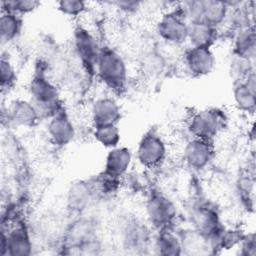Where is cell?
I'll use <instances>...</instances> for the list:
<instances>
[{"instance_id":"obj_29","label":"cell","mask_w":256,"mask_h":256,"mask_svg":"<svg viewBox=\"0 0 256 256\" xmlns=\"http://www.w3.org/2000/svg\"><path fill=\"white\" fill-rule=\"evenodd\" d=\"M112 4L116 5V8H118L119 10H122L126 13L135 12L141 6V3L136 2V1H118V2H114Z\"/></svg>"},{"instance_id":"obj_5","label":"cell","mask_w":256,"mask_h":256,"mask_svg":"<svg viewBox=\"0 0 256 256\" xmlns=\"http://www.w3.org/2000/svg\"><path fill=\"white\" fill-rule=\"evenodd\" d=\"M189 22L179 3L175 7L164 11L155 23L158 38L170 46H183L188 39Z\"/></svg>"},{"instance_id":"obj_6","label":"cell","mask_w":256,"mask_h":256,"mask_svg":"<svg viewBox=\"0 0 256 256\" xmlns=\"http://www.w3.org/2000/svg\"><path fill=\"white\" fill-rule=\"evenodd\" d=\"M177 214L176 204L165 193L153 191L148 195L145 202L146 220L156 231L173 228Z\"/></svg>"},{"instance_id":"obj_22","label":"cell","mask_w":256,"mask_h":256,"mask_svg":"<svg viewBox=\"0 0 256 256\" xmlns=\"http://www.w3.org/2000/svg\"><path fill=\"white\" fill-rule=\"evenodd\" d=\"M92 128V136L94 140L102 147L112 149L120 145L121 131L118 124L102 125Z\"/></svg>"},{"instance_id":"obj_23","label":"cell","mask_w":256,"mask_h":256,"mask_svg":"<svg viewBox=\"0 0 256 256\" xmlns=\"http://www.w3.org/2000/svg\"><path fill=\"white\" fill-rule=\"evenodd\" d=\"M96 187H94L92 183H74V185L71 186V190L69 191V201L72 203L74 209H83L87 204L90 203L92 196L96 194Z\"/></svg>"},{"instance_id":"obj_1","label":"cell","mask_w":256,"mask_h":256,"mask_svg":"<svg viewBox=\"0 0 256 256\" xmlns=\"http://www.w3.org/2000/svg\"><path fill=\"white\" fill-rule=\"evenodd\" d=\"M98 81L113 94L123 93L129 83V66L124 55L110 45H102L95 67Z\"/></svg>"},{"instance_id":"obj_2","label":"cell","mask_w":256,"mask_h":256,"mask_svg":"<svg viewBox=\"0 0 256 256\" xmlns=\"http://www.w3.org/2000/svg\"><path fill=\"white\" fill-rule=\"evenodd\" d=\"M28 98L37 109L41 120H48L64 107L56 84L43 72H36L28 83Z\"/></svg>"},{"instance_id":"obj_15","label":"cell","mask_w":256,"mask_h":256,"mask_svg":"<svg viewBox=\"0 0 256 256\" xmlns=\"http://www.w3.org/2000/svg\"><path fill=\"white\" fill-rule=\"evenodd\" d=\"M6 117L17 128H32L41 120L40 115L29 98H15L6 107Z\"/></svg>"},{"instance_id":"obj_19","label":"cell","mask_w":256,"mask_h":256,"mask_svg":"<svg viewBox=\"0 0 256 256\" xmlns=\"http://www.w3.org/2000/svg\"><path fill=\"white\" fill-rule=\"evenodd\" d=\"M154 239H152V248L159 255H181L183 253L182 239L172 228L156 231Z\"/></svg>"},{"instance_id":"obj_24","label":"cell","mask_w":256,"mask_h":256,"mask_svg":"<svg viewBox=\"0 0 256 256\" xmlns=\"http://www.w3.org/2000/svg\"><path fill=\"white\" fill-rule=\"evenodd\" d=\"M229 72L234 82L244 80L254 72V61L232 53L229 61Z\"/></svg>"},{"instance_id":"obj_25","label":"cell","mask_w":256,"mask_h":256,"mask_svg":"<svg viewBox=\"0 0 256 256\" xmlns=\"http://www.w3.org/2000/svg\"><path fill=\"white\" fill-rule=\"evenodd\" d=\"M41 3L36 0H10L1 2V11L10 12L21 17L37 10Z\"/></svg>"},{"instance_id":"obj_28","label":"cell","mask_w":256,"mask_h":256,"mask_svg":"<svg viewBox=\"0 0 256 256\" xmlns=\"http://www.w3.org/2000/svg\"><path fill=\"white\" fill-rule=\"evenodd\" d=\"M255 237L254 234L244 235L241 242L239 243L240 254L242 255H255Z\"/></svg>"},{"instance_id":"obj_4","label":"cell","mask_w":256,"mask_h":256,"mask_svg":"<svg viewBox=\"0 0 256 256\" xmlns=\"http://www.w3.org/2000/svg\"><path fill=\"white\" fill-rule=\"evenodd\" d=\"M179 6L189 23L200 22L219 29L227 22L231 10L228 2L216 0H190L180 2Z\"/></svg>"},{"instance_id":"obj_17","label":"cell","mask_w":256,"mask_h":256,"mask_svg":"<svg viewBox=\"0 0 256 256\" xmlns=\"http://www.w3.org/2000/svg\"><path fill=\"white\" fill-rule=\"evenodd\" d=\"M233 101L238 110L244 113H254L256 106V83L255 72L244 80L233 83Z\"/></svg>"},{"instance_id":"obj_27","label":"cell","mask_w":256,"mask_h":256,"mask_svg":"<svg viewBox=\"0 0 256 256\" xmlns=\"http://www.w3.org/2000/svg\"><path fill=\"white\" fill-rule=\"evenodd\" d=\"M57 10L66 17H80L87 11V3L79 0H62L57 2Z\"/></svg>"},{"instance_id":"obj_9","label":"cell","mask_w":256,"mask_h":256,"mask_svg":"<svg viewBox=\"0 0 256 256\" xmlns=\"http://www.w3.org/2000/svg\"><path fill=\"white\" fill-rule=\"evenodd\" d=\"M216 62L215 53L210 47L189 46L182 57L185 72L193 78L210 75L216 68Z\"/></svg>"},{"instance_id":"obj_12","label":"cell","mask_w":256,"mask_h":256,"mask_svg":"<svg viewBox=\"0 0 256 256\" xmlns=\"http://www.w3.org/2000/svg\"><path fill=\"white\" fill-rule=\"evenodd\" d=\"M189 217L194 232L206 239L214 236L224 226L218 210L207 203L193 206Z\"/></svg>"},{"instance_id":"obj_16","label":"cell","mask_w":256,"mask_h":256,"mask_svg":"<svg viewBox=\"0 0 256 256\" xmlns=\"http://www.w3.org/2000/svg\"><path fill=\"white\" fill-rule=\"evenodd\" d=\"M133 152L126 146H117L109 149L104 162L103 172L115 178L125 176L133 163Z\"/></svg>"},{"instance_id":"obj_13","label":"cell","mask_w":256,"mask_h":256,"mask_svg":"<svg viewBox=\"0 0 256 256\" xmlns=\"http://www.w3.org/2000/svg\"><path fill=\"white\" fill-rule=\"evenodd\" d=\"M33 242L26 225L15 224L2 233L0 254L2 256H27L32 253Z\"/></svg>"},{"instance_id":"obj_3","label":"cell","mask_w":256,"mask_h":256,"mask_svg":"<svg viewBox=\"0 0 256 256\" xmlns=\"http://www.w3.org/2000/svg\"><path fill=\"white\" fill-rule=\"evenodd\" d=\"M228 115L219 107H207L194 112L187 121L190 137L214 142L228 126Z\"/></svg>"},{"instance_id":"obj_21","label":"cell","mask_w":256,"mask_h":256,"mask_svg":"<svg viewBox=\"0 0 256 256\" xmlns=\"http://www.w3.org/2000/svg\"><path fill=\"white\" fill-rule=\"evenodd\" d=\"M23 17L1 11L0 16V40L2 45L14 42L22 33Z\"/></svg>"},{"instance_id":"obj_26","label":"cell","mask_w":256,"mask_h":256,"mask_svg":"<svg viewBox=\"0 0 256 256\" xmlns=\"http://www.w3.org/2000/svg\"><path fill=\"white\" fill-rule=\"evenodd\" d=\"M0 82L2 90L11 89L17 82V71L9 57L2 55L0 61Z\"/></svg>"},{"instance_id":"obj_14","label":"cell","mask_w":256,"mask_h":256,"mask_svg":"<svg viewBox=\"0 0 256 256\" xmlns=\"http://www.w3.org/2000/svg\"><path fill=\"white\" fill-rule=\"evenodd\" d=\"M122 118V109L113 95L96 97L89 107V119L92 127L118 124Z\"/></svg>"},{"instance_id":"obj_20","label":"cell","mask_w":256,"mask_h":256,"mask_svg":"<svg viewBox=\"0 0 256 256\" xmlns=\"http://www.w3.org/2000/svg\"><path fill=\"white\" fill-rule=\"evenodd\" d=\"M232 53L254 61L256 54V34L253 25L236 30Z\"/></svg>"},{"instance_id":"obj_8","label":"cell","mask_w":256,"mask_h":256,"mask_svg":"<svg viewBox=\"0 0 256 256\" xmlns=\"http://www.w3.org/2000/svg\"><path fill=\"white\" fill-rule=\"evenodd\" d=\"M168 145L165 138L156 130L145 132L136 147L135 157L138 163L147 169L160 167L167 159Z\"/></svg>"},{"instance_id":"obj_10","label":"cell","mask_w":256,"mask_h":256,"mask_svg":"<svg viewBox=\"0 0 256 256\" xmlns=\"http://www.w3.org/2000/svg\"><path fill=\"white\" fill-rule=\"evenodd\" d=\"M215 157L212 141L190 137L182 149V158L186 166L194 171H203L210 166Z\"/></svg>"},{"instance_id":"obj_18","label":"cell","mask_w":256,"mask_h":256,"mask_svg":"<svg viewBox=\"0 0 256 256\" xmlns=\"http://www.w3.org/2000/svg\"><path fill=\"white\" fill-rule=\"evenodd\" d=\"M218 39L219 28L200 22L189 23L187 39L189 46L212 48Z\"/></svg>"},{"instance_id":"obj_7","label":"cell","mask_w":256,"mask_h":256,"mask_svg":"<svg viewBox=\"0 0 256 256\" xmlns=\"http://www.w3.org/2000/svg\"><path fill=\"white\" fill-rule=\"evenodd\" d=\"M73 49L83 70L95 76V67L102 44H100L96 34L86 26L78 25L73 31Z\"/></svg>"},{"instance_id":"obj_11","label":"cell","mask_w":256,"mask_h":256,"mask_svg":"<svg viewBox=\"0 0 256 256\" xmlns=\"http://www.w3.org/2000/svg\"><path fill=\"white\" fill-rule=\"evenodd\" d=\"M49 141L58 147L72 143L76 137V125L65 106L47 120L46 126Z\"/></svg>"}]
</instances>
